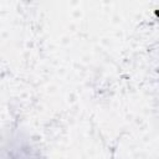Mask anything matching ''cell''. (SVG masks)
Instances as JSON below:
<instances>
[{
    "label": "cell",
    "instance_id": "1",
    "mask_svg": "<svg viewBox=\"0 0 159 159\" xmlns=\"http://www.w3.org/2000/svg\"><path fill=\"white\" fill-rule=\"evenodd\" d=\"M0 159H40V153L31 140L24 135H1Z\"/></svg>",
    "mask_w": 159,
    "mask_h": 159
}]
</instances>
